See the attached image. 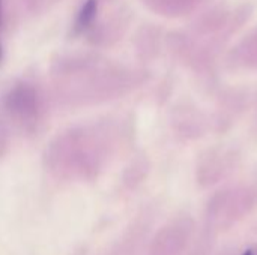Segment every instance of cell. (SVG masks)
<instances>
[{
	"mask_svg": "<svg viewBox=\"0 0 257 255\" xmlns=\"http://www.w3.org/2000/svg\"><path fill=\"white\" fill-rule=\"evenodd\" d=\"M256 209L257 180L220 191L206 207L205 231L217 237L244 221Z\"/></svg>",
	"mask_w": 257,
	"mask_h": 255,
	"instance_id": "6da1fadb",
	"label": "cell"
},
{
	"mask_svg": "<svg viewBox=\"0 0 257 255\" xmlns=\"http://www.w3.org/2000/svg\"><path fill=\"white\" fill-rule=\"evenodd\" d=\"M215 236H212L211 233L205 231L200 234V237L197 236L196 240L193 242V245L190 246V249L184 255H208L211 252V248L215 242Z\"/></svg>",
	"mask_w": 257,
	"mask_h": 255,
	"instance_id": "277c9868",
	"label": "cell"
},
{
	"mask_svg": "<svg viewBox=\"0 0 257 255\" xmlns=\"http://www.w3.org/2000/svg\"><path fill=\"white\" fill-rule=\"evenodd\" d=\"M218 255H257V225Z\"/></svg>",
	"mask_w": 257,
	"mask_h": 255,
	"instance_id": "3957f363",
	"label": "cell"
},
{
	"mask_svg": "<svg viewBox=\"0 0 257 255\" xmlns=\"http://www.w3.org/2000/svg\"><path fill=\"white\" fill-rule=\"evenodd\" d=\"M95 12H96V2L95 0H87V3L83 6L78 18H77V27L78 29H84L90 24V21L93 20L95 17Z\"/></svg>",
	"mask_w": 257,
	"mask_h": 255,
	"instance_id": "5b68a950",
	"label": "cell"
},
{
	"mask_svg": "<svg viewBox=\"0 0 257 255\" xmlns=\"http://www.w3.org/2000/svg\"><path fill=\"white\" fill-rule=\"evenodd\" d=\"M196 237V222L188 216L176 218L154 234L148 255H184Z\"/></svg>",
	"mask_w": 257,
	"mask_h": 255,
	"instance_id": "7a4b0ae2",
	"label": "cell"
},
{
	"mask_svg": "<svg viewBox=\"0 0 257 255\" xmlns=\"http://www.w3.org/2000/svg\"><path fill=\"white\" fill-rule=\"evenodd\" d=\"M0 17H2V0H0Z\"/></svg>",
	"mask_w": 257,
	"mask_h": 255,
	"instance_id": "8992f818",
	"label": "cell"
},
{
	"mask_svg": "<svg viewBox=\"0 0 257 255\" xmlns=\"http://www.w3.org/2000/svg\"><path fill=\"white\" fill-rule=\"evenodd\" d=\"M0 54H2V51H0Z\"/></svg>",
	"mask_w": 257,
	"mask_h": 255,
	"instance_id": "52a82bcc",
	"label": "cell"
}]
</instances>
